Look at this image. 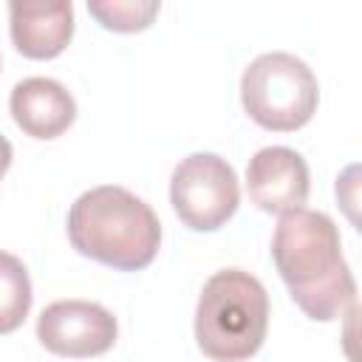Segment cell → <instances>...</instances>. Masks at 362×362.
<instances>
[{"label": "cell", "instance_id": "1", "mask_svg": "<svg viewBox=\"0 0 362 362\" xmlns=\"http://www.w3.org/2000/svg\"><path fill=\"white\" fill-rule=\"evenodd\" d=\"M272 257L294 303L320 322L342 317L356 303V280L342 257L337 223L317 209L280 215Z\"/></svg>", "mask_w": 362, "mask_h": 362}, {"label": "cell", "instance_id": "2", "mask_svg": "<svg viewBox=\"0 0 362 362\" xmlns=\"http://www.w3.org/2000/svg\"><path fill=\"white\" fill-rule=\"evenodd\" d=\"M68 238L90 260L119 272H139L158 252L161 223L139 195L116 184H102L71 204Z\"/></svg>", "mask_w": 362, "mask_h": 362}, {"label": "cell", "instance_id": "3", "mask_svg": "<svg viewBox=\"0 0 362 362\" xmlns=\"http://www.w3.org/2000/svg\"><path fill=\"white\" fill-rule=\"evenodd\" d=\"M269 328V294L243 269L215 272L198 297L195 339L215 362H240L260 351Z\"/></svg>", "mask_w": 362, "mask_h": 362}, {"label": "cell", "instance_id": "4", "mask_svg": "<svg viewBox=\"0 0 362 362\" xmlns=\"http://www.w3.org/2000/svg\"><path fill=\"white\" fill-rule=\"evenodd\" d=\"M320 99L314 71L288 51L255 57L240 76V102L249 119L266 130L288 133L303 127Z\"/></svg>", "mask_w": 362, "mask_h": 362}, {"label": "cell", "instance_id": "5", "mask_svg": "<svg viewBox=\"0 0 362 362\" xmlns=\"http://www.w3.org/2000/svg\"><path fill=\"white\" fill-rule=\"evenodd\" d=\"M170 204L184 226L195 232L221 229L240 204L232 164L215 153H192L181 158L170 178Z\"/></svg>", "mask_w": 362, "mask_h": 362}, {"label": "cell", "instance_id": "6", "mask_svg": "<svg viewBox=\"0 0 362 362\" xmlns=\"http://www.w3.org/2000/svg\"><path fill=\"white\" fill-rule=\"evenodd\" d=\"M116 317L90 300H57L37 317V339L57 356H99L116 342Z\"/></svg>", "mask_w": 362, "mask_h": 362}, {"label": "cell", "instance_id": "7", "mask_svg": "<svg viewBox=\"0 0 362 362\" xmlns=\"http://www.w3.org/2000/svg\"><path fill=\"white\" fill-rule=\"evenodd\" d=\"M308 164L291 147H263L249 158L246 189L263 212L286 215L291 209H300L308 198Z\"/></svg>", "mask_w": 362, "mask_h": 362}, {"label": "cell", "instance_id": "8", "mask_svg": "<svg viewBox=\"0 0 362 362\" xmlns=\"http://www.w3.org/2000/svg\"><path fill=\"white\" fill-rule=\"evenodd\" d=\"M8 110L17 127L34 139H57L76 119L71 90L51 76H28L11 88Z\"/></svg>", "mask_w": 362, "mask_h": 362}, {"label": "cell", "instance_id": "9", "mask_svg": "<svg viewBox=\"0 0 362 362\" xmlns=\"http://www.w3.org/2000/svg\"><path fill=\"white\" fill-rule=\"evenodd\" d=\"M8 28L14 48L28 59H51L74 37V3H8Z\"/></svg>", "mask_w": 362, "mask_h": 362}, {"label": "cell", "instance_id": "10", "mask_svg": "<svg viewBox=\"0 0 362 362\" xmlns=\"http://www.w3.org/2000/svg\"><path fill=\"white\" fill-rule=\"evenodd\" d=\"M31 280L20 257L0 252V334H11L23 325L31 308Z\"/></svg>", "mask_w": 362, "mask_h": 362}, {"label": "cell", "instance_id": "11", "mask_svg": "<svg viewBox=\"0 0 362 362\" xmlns=\"http://www.w3.org/2000/svg\"><path fill=\"white\" fill-rule=\"evenodd\" d=\"M158 0H90L88 11L110 31H141L158 14Z\"/></svg>", "mask_w": 362, "mask_h": 362}, {"label": "cell", "instance_id": "12", "mask_svg": "<svg viewBox=\"0 0 362 362\" xmlns=\"http://www.w3.org/2000/svg\"><path fill=\"white\" fill-rule=\"evenodd\" d=\"M11 156H14L11 141H8L6 136H0V178H3V173L11 167Z\"/></svg>", "mask_w": 362, "mask_h": 362}]
</instances>
